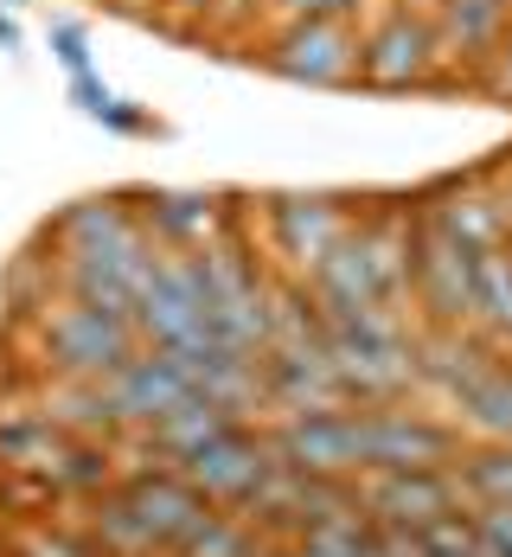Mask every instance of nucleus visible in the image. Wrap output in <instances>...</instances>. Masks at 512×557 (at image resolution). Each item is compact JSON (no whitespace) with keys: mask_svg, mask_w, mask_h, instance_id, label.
I'll list each match as a JSON object with an SVG mask.
<instances>
[{"mask_svg":"<svg viewBox=\"0 0 512 557\" xmlns=\"http://www.w3.org/2000/svg\"><path fill=\"white\" fill-rule=\"evenodd\" d=\"M423 557H436V552H423ZM467 557H487V552H467Z\"/></svg>","mask_w":512,"mask_h":557,"instance_id":"nucleus-36","label":"nucleus"},{"mask_svg":"<svg viewBox=\"0 0 512 557\" xmlns=\"http://www.w3.org/2000/svg\"><path fill=\"white\" fill-rule=\"evenodd\" d=\"M186 397H192V379L173 366V352H161V346H141L122 372L103 379V404H110L115 436H141V430H154V423L173 417Z\"/></svg>","mask_w":512,"mask_h":557,"instance_id":"nucleus-14","label":"nucleus"},{"mask_svg":"<svg viewBox=\"0 0 512 557\" xmlns=\"http://www.w3.org/2000/svg\"><path fill=\"white\" fill-rule=\"evenodd\" d=\"M135 206L161 250H205L243 224L225 193H135Z\"/></svg>","mask_w":512,"mask_h":557,"instance_id":"nucleus-18","label":"nucleus"},{"mask_svg":"<svg viewBox=\"0 0 512 557\" xmlns=\"http://www.w3.org/2000/svg\"><path fill=\"white\" fill-rule=\"evenodd\" d=\"M148 339L128 314L110 308H90L77 295H52L46 314H39V352H46V379H84V385H103L110 372H122Z\"/></svg>","mask_w":512,"mask_h":557,"instance_id":"nucleus-2","label":"nucleus"},{"mask_svg":"<svg viewBox=\"0 0 512 557\" xmlns=\"http://www.w3.org/2000/svg\"><path fill=\"white\" fill-rule=\"evenodd\" d=\"M0 7H26V0H0Z\"/></svg>","mask_w":512,"mask_h":557,"instance_id":"nucleus-37","label":"nucleus"},{"mask_svg":"<svg viewBox=\"0 0 512 557\" xmlns=\"http://www.w3.org/2000/svg\"><path fill=\"white\" fill-rule=\"evenodd\" d=\"M58 257H97L115 244H135L148 237V219L135 206V193H90V199H71L52 224H46Z\"/></svg>","mask_w":512,"mask_h":557,"instance_id":"nucleus-17","label":"nucleus"},{"mask_svg":"<svg viewBox=\"0 0 512 557\" xmlns=\"http://www.w3.org/2000/svg\"><path fill=\"white\" fill-rule=\"evenodd\" d=\"M263 391L270 410H340L346 385H340V359H334V334L327 339H270L263 346Z\"/></svg>","mask_w":512,"mask_h":557,"instance_id":"nucleus-13","label":"nucleus"},{"mask_svg":"<svg viewBox=\"0 0 512 557\" xmlns=\"http://www.w3.org/2000/svg\"><path fill=\"white\" fill-rule=\"evenodd\" d=\"M173 352V366L192 379L199 397H212V404H225L237 417H257V410H270V391H263V352H243V346H230L218 334H199L186 339V346H161Z\"/></svg>","mask_w":512,"mask_h":557,"instance_id":"nucleus-15","label":"nucleus"},{"mask_svg":"<svg viewBox=\"0 0 512 557\" xmlns=\"http://www.w3.org/2000/svg\"><path fill=\"white\" fill-rule=\"evenodd\" d=\"M77 506H84V519H71V525H84L90 545L103 557H161V545L148 539V525L135 519V506L122 494V481L103 487V494H90V500H77Z\"/></svg>","mask_w":512,"mask_h":557,"instance_id":"nucleus-22","label":"nucleus"},{"mask_svg":"<svg viewBox=\"0 0 512 557\" xmlns=\"http://www.w3.org/2000/svg\"><path fill=\"white\" fill-rule=\"evenodd\" d=\"M365 0H276V26L288 20H352Z\"/></svg>","mask_w":512,"mask_h":557,"instance_id":"nucleus-31","label":"nucleus"},{"mask_svg":"<svg viewBox=\"0 0 512 557\" xmlns=\"http://www.w3.org/2000/svg\"><path fill=\"white\" fill-rule=\"evenodd\" d=\"M173 557H270V539H263L243 512H225V506H218Z\"/></svg>","mask_w":512,"mask_h":557,"instance_id":"nucleus-27","label":"nucleus"},{"mask_svg":"<svg viewBox=\"0 0 512 557\" xmlns=\"http://www.w3.org/2000/svg\"><path fill=\"white\" fill-rule=\"evenodd\" d=\"M205 321L212 334L243 346V352H263L276 334V276H270V257H257L243 244V224L205 244Z\"/></svg>","mask_w":512,"mask_h":557,"instance_id":"nucleus-1","label":"nucleus"},{"mask_svg":"<svg viewBox=\"0 0 512 557\" xmlns=\"http://www.w3.org/2000/svg\"><path fill=\"white\" fill-rule=\"evenodd\" d=\"M179 468H186V481H192L212 506L237 512V506H250V494L276 474V443H270L263 423H237V430H225L218 443L192 448Z\"/></svg>","mask_w":512,"mask_h":557,"instance_id":"nucleus-11","label":"nucleus"},{"mask_svg":"<svg viewBox=\"0 0 512 557\" xmlns=\"http://www.w3.org/2000/svg\"><path fill=\"white\" fill-rule=\"evenodd\" d=\"M161 13H167L173 26H186V20H212L218 0H161Z\"/></svg>","mask_w":512,"mask_h":557,"instance_id":"nucleus-33","label":"nucleus"},{"mask_svg":"<svg viewBox=\"0 0 512 557\" xmlns=\"http://www.w3.org/2000/svg\"><path fill=\"white\" fill-rule=\"evenodd\" d=\"M436 7H449V0H436Z\"/></svg>","mask_w":512,"mask_h":557,"instance_id":"nucleus-38","label":"nucleus"},{"mask_svg":"<svg viewBox=\"0 0 512 557\" xmlns=\"http://www.w3.org/2000/svg\"><path fill=\"white\" fill-rule=\"evenodd\" d=\"M359 448H365V468H455L467 430L455 417L410 410V397H403V404L359 410Z\"/></svg>","mask_w":512,"mask_h":557,"instance_id":"nucleus-6","label":"nucleus"},{"mask_svg":"<svg viewBox=\"0 0 512 557\" xmlns=\"http://www.w3.org/2000/svg\"><path fill=\"white\" fill-rule=\"evenodd\" d=\"M270 557H327V552H314V545H301V539H288V545H270Z\"/></svg>","mask_w":512,"mask_h":557,"instance_id":"nucleus-35","label":"nucleus"},{"mask_svg":"<svg viewBox=\"0 0 512 557\" xmlns=\"http://www.w3.org/2000/svg\"><path fill=\"white\" fill-rule=\"evenodd\" d=\"M455 423L467 430V443H512V359L507 352L455 397Z\"/></svg>","mask_w":512,"mask_h":557,"instance_id":"nucleus-23","label":"nucleus"},{"mask_svg":"<svg viewBox=\"0 0 512 557\" xmlns=\"http://www.w3.org/2000/svg\"><path fill=\"white\" fill-rule=\"evenodd\" d=\"M474 84H480L494 103H507V110H512V26H507V39L494 46V58L480 64V77H474Z\"/></svg>","mask_w":512,"mask_h":557,"instance_id":"nucleus-30","label":"nucleus"},{"mask_svg":"<svg viewBox=\"0 0 512 557\" xmlns=\"http://www.w3.org/2000/svg\"><path fill=\"white\" fill-rule=\"evenodd\" d=\"M416 212L436 224V231L461 237L467 250H500V244H512L507 199H500V193H487L480 180H442L436 193H423V206H416Z\"/></svg>","mask_w":512,"mask_h":557,"instance_id":"nucleus-19","label":"nucleus"},{"mask_svg":"<svg viewBox=\"0 0 512 557\" xmlns=\"http://www.w3.org/2000/svg\"><path fill=\"white\" fill-rule=\"evenodd\" d=\"M263 64L288 84L346 90L359 84V26L352 20H288L263 39Z\"/></svg>","mask_w":512,"mask_h":557,"instance_id":"nucleus-9","label":"nucleus"},{"mask_svg":"<svg viewBox=\"0 0 512 557\" xmlns=\"http://www.w3.org/2000/svg\"><path fill=\"white\" fill-rule=\"evenodd\" d=\"M237 423H250V417H237V410H225V404H212V397H186L173 417H161L154 430H141L135 443L148 448V455H161V461H186L192 448H205V443H218L225 430H237Z\"/></svg>","mask_w":512,"mask_h":557,"instance_id":"nucleus-20","label":"nucleus"},{"mask_svg":"<svg viewBox=\"0 0 512 557\" xmlns=\"http://www.w3.org/2000/svg\"><path fill=\"white\" fill-rule=\"evenodd\" d=\"M359 219V206H346L340 193H276L263 199V244L283 263V276L308 282Z\"/></svg>","mask_w":512,"mask_h":557,"instance_id":"nucleus-5","label":"nucleus"},{"mask_svg":"<svg viewBox=\"0 0 512 557\" xmlns=\"http://www.w3.org/2000/svg\"><path fill=\"white\" fill-rule=\"evenodd\" d=\"M135 327H141L148 346H186V339L212 334V321H205V257L199 250H161V263L141 282Z\"/></svg>","mask_w":512,"mask_h":557,"instance_id":"nucleus-7","label":"nucleus"},{"mask_svg":"<svg viewBox=\"0 0 512 557\" xmlns=\"http://www.w3.org/2000/svg\"><path fill=\"white\" fill-rule=\"evenodd\" d=\"M359 494L372 525H403V532H423L467 506L455 468H365Z\"/></svg>","mask_w":512,"mask_h":557,"instance_id":"nucleus-10","label":"nucleus"},{"mask_svg":"<svg viewBox=\"0 0 512 557\" xmlns=\"http://www.w3.org/2000/svg\"><path fill=\"white\" fill-rule=\"evenodd\" d=\"M64 90H71V103L90 115V122H103V128H115V135H154V115L135 110V103H122V97H115L97 71H77V77H64Z\"/></svg>","mask_w":512,"mask_h":557,"instance_id":"nucleus-26","label":"nucleus"},{"mask_svg":"<svg viewBox=\"0 0 512 557\" xmlns=\"http://www.w3.org/2000/svg\"><path fill=\"white\" fill-rule=\"evenodd\" d=\"M122 494L135 506V519L148 525V539L161 545V557H173L212 512H218V506L186 481L179 461H141V468H128V474H122Z\"/></svg>","mask_w":512,"mask_h":557,"instance_id":"nucleus-12","label":"nucleus"},{"mask_svg":"<svg viewBox=\"0 0 512 557\" xmlns=\"http://www.w3.org/2000/svg\"><path fill=\"white\" fill-rule=\"evenodd\" d=\"M455 474L467 506H512V443H467Z\"/></svg>","mask_w":512,"mask_h":557,"instance_id":"nucleus-25","label":"nucleus"},{"mask_svg":"<svg viewBox=\"0 0 512 557\" xmlns=\"http://www.w3.org/2000/svg\"><path fill=\"white\" fill-rule=\"evenodd\" d=\"M20 46H26L20 20H13V7H0V52H20Z\"/></svg>","mask_w":512,"mask_h":557,"instance_id":"nucleus-34","label":"nucleus"},{"mask_svg":"<svg viewBox=\"0 0 512 557\" xmlns=\"http://www.w3.org/2000/svg\"><path fill=\"white\" fill-rule=\"evenodd\" d=\"M474 270L480 250L436 231L416 212V250H410V314L416 327H474Z\"/></svg>","mask_w":512,"mask_h":557,"instance_id":"nucleus-4","label":"nucleus"},{"mask_svg":"<svg viewBox=\"0 0 512 557\" xmlns=\"http://www.w3.org/2000/svg\"><path fill=\"white\" fill-rule=\"evenodd\" d=\"M7 557H103L84 525H26L7 539Z\"/></svg>","mask_w":512,"mask_h":557,"instance_id":"nucleus-28","label":"nucleus"},{"mask_svg":"<svg viewBox=\"0 0 512 557\" xmlns=\"http://www.w3.org/2000/svg\"><path fill=\"white\" fill-rule=\"evenodd\" d=\"M442 26L436 7L391 0L372 26H359V84L365 90H429L442 84Z\"/></svg>","mask_w":512,"mask_h":557,"instance_id":"nucleus-3","label":"nucleus"},{"mask_svg":"<svg viewBox=\"0 0 512 557\" xmlns=\"http://www.w3.org/2000/svg\"><path fill=\"white\" fill-rule=\"evenodd\" d=\"M122 474H128V468H122L115 436H71V443L58 448V461L46 468V481L58 487V500H90V494L115 487Z\"/></svg>","mask_w":512,"mask_h":557,"instance_id":"nucleus-21","label":"nucleus"},{"mask_svg":"<svg viewBox=\"0 0 512 557\" xmlns=\"http://www.w3.org/2000/svg\"><path fill=\"white\" fill-rule=\"evenodd\" d=\"M507 346L480 327H410V359H416V391H436L455 404Z\"/></svg>","mask_w":512,"mask_h":557,"instance_id":"nucleus-16","label":"nucleus"},{"mask_svg":"<svg viewBox=\"0 0 512 557\" xmlns=\"http://www.w3.org/2000/svg\"><path fill=\"white\" fill-rule=\"evenodd\" d=\"M276 461L295 474H327V481H359L365 474V448H359V404L340 410H288L276 423H263Z\"/></svg>","mask_w":512,"mask_h":557,"instance_id":"nucleus-8","label":"nucleus"},{"mask_svg":"<svg viewBox=\"0 0 512 557\" xmlns=\"http://www.w3.org/2000/svg\"><path fill=\"white\" fill-rule=\"evenodd\" d=\"M474 327L494 334L500 346H512V244L480 250V270H474Z\"/></svg>","mask_w":512,"mask_h":557,"instance_id":"nucleus-24","label":"nucleus"},{"mask_svg":"<svg viewBox=\"0 0 512 557\" xmlns=\"http://www.w3.org/2000/svg\"><path fill=\"white\" fill-rule=\"evenodd\" d=\"M474 519H480V552L512 557V506H474Z\"/></svg>","mask_w":512,"mask_h":557,"instance_id":"nucleus-32","label":"nucleus"},{"mask_svg":"<svg viewBox=\"0 0 512 557\" xmlns=\"http://www.w3.org/2000/svg\"><path fill=\"white\" fill-rule=\"evenodd\" d=\"M46 46H52V58L64 64V77L97 71V64H90V26H84V20H71V13H58L52 26H46Z\"/></svg>","mask_w":512,"mask_h":557,"instance_id":"nucleus-29","label":"nucleus"}]
</instances>
